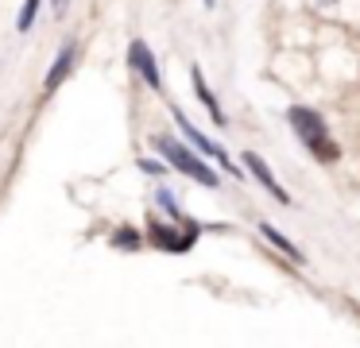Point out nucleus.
<instances>
[{
  "label": "nucleus",
  "mask_w": 360,
  "mask_h": 348,
  "mask_svg": "<svg viewBox=\"0 0 360 348\" xmlns=\"http://www.w3.org/2000/svg\"><path fill=\"white\" fill-rule=\"evenodd\" d=\"M35 15H39V0H24V12L16 15V27H20V31H32Z\"/></svg>",
  "instance_id": "obj_12"
},
{
  "label": "nucleus",
  "mask_w": 360,
  "mask_h": 348,
  "mask_svg": "<svg viewBox=\"0 0 360 348\" xmlns=\"http://www.w3.org/2000/svg\"><path fill=\"white\" fill-rule=\"evenodd\" d=\"M190 85H194L198 101H202V105H205V112L213 116V124H217V128H225V124H229V116L221 112L217 97H213V89H210V85H205V77H202V70H198V66H190Z\"/></svg>",
  "instance_id": "obj_8"
},
{
  "label": "nucleus",
  "mask_w": 360,
  "mask_h": 348,
  "mask_svg": "<svg viewBox=\"0 0 360 348\" xmlns=\"http://www.w3.org/2000/svg\"><path fill=\"white\" fill-rule=\"evenodd\" d=\"M140 170H143V174H163V162H155V159H140Z\"/></svg>",
  "instance_id": "obj_13"
},
{
  "label": "nucleus",
  "mask_w": 360,
  "mask_h": 348,
  "mask_svg": "<svg viewBox=\"0 0 360 348\" xmlns=\"http://www.w3.org/2000/svg\"><path fill=\"white\" fill-rule=\"evenodd\" d=\"M287 120H290V128H295V136L302 139L306 147H318V143H326L329 139V128H326V120H321L314 108H302V105H295V108H287Z\"/></svg>",
  "instance_id": "obj_3"
},
{
  "label": "nucleus",
  "mask_w": 360,
  "mask_h": 348,
  "mask_svg": "<svg viewBox=\"0 0 360 348\" xmlns=\"http://www.w3.org/2000/svg\"><path fill=\"white\" fill-rule=\"evenodd\" d=\"M205 4H210V8H213V4H217V0H205Z\"/></svg>",
  "instance_id": "obj_15"
},
{
  "label": "nucleus",
  "mask_w": 360,
  "mask_h": 348,
  "mask_svg": "<svg viewBox=\"0 0 360 348\" xmlns=\"http://www.w3.org/2000/svg\"><path fill=\"white\" fill-rule=\"evenodd\" d=\"M155 201L163 205V213L171 217V221H179V224H190V221H186V213L179 209V201H174V193H171V190H159V193H155Z\"/></svg>",
  "instance_id": "obj_11"
},
{
  "label": "nucleus",
  "mask_w": 360,
  "mask_h": 348,
  "mask_svg": "<svg viewBox=\"0 0 360 348\" xmlns=\"http://www.w3.org/2000/svg\"><path fill=\"white\" fill-rule=\"evenodd\" d=\"M63 8H66V0H55V15H63Z\"/></svg>",
  "instance_id": "obj_14"
},
{
  "label": "nucleus",
  "mask_w": 360,
  "mask_h": 348,
  "mask_svg": "<svg viewBox=\"0 0 360 348\" xmlns=\"http://www.w3.org/2000/svg\"><path fill=\"white\" fill-rule=\"evenodd\" d=\"M259 232H264V236H267V240H271V244H275V247H279V252H283V255H287V259H290V263H298V267H302V263H306V255H302V247H295V244H290V240H287V236H283V232H279V228H275V224H267V221H264V224H259Z\"/></svg>",
  "instance_id": "obj_9"
},
{
  "label": "nucleus",
  "mask_w": 360,
  "mask_h": 348,
  "mask_svg": "<svg viewBox=\"0 0 360 348\" xmlns=\"http://www.w3.org/2000/svg\"><path fill=\"white\" fill-rule=\"evenodd\" d=\"M151 143H155V151L163 155V159L171 162L174 170H182L186 178H194V182H202V186H217V170H213L210 162L202 159V155H194L190 147H182L179 139H171V136H151Z\"/></svg>",
  "instance_id": "obj_1"
},
{
  "label": "nucleus",
  "mask_w": 360,
  "mask_h": 348,
  "mask_svg": "<svg viewBox=\"0 0 360 348\" xmlns=\"http://www.w3.org/2000/svg\"><path fill=\"white\" fill-rule=\"evenodd\" d=\"M128 66H132L136 74L151 85V89H163V77H159L155 54H151V46L143 43V39H132V46H128Z\"/></svg>",
  "instance_id": "obj_5"
},
{
  "label": "nucleus",
  "mask_w": 360,
  "mask_h": 348,
  "mask_svg": "<svg viewBox=\"0 0 360 348\" xmlns=\"http://www.w3.org/2000/svg\"><path fill=\"white\" fill-rule=\"evenodd\" d=\"M244 167H248V170H252V174H256V182H259V186H264V190H267V193H271V198H275V201H279V205H295V198H290V193H287V190H283V186H279V182H275V174H271V167H267V162H264V159H259V155H256V151H248V155H244Z\"/></svg>",
  "instance_id": "obj_6"
},
{
  "label": "nucleus",
  "mask_w": 360,
  "mask_h": 348,
  "mask_svg": "<svg viewBox=\"0 0 360 348\" xmlns=\"http://www.w3.org/2000/svg\"><path fill=\"white\" fill-rule=\"evenodd\" d=\"M112 247H120V252H136V247H140V232L128 228V224H120V228L112 232Z\"/></svg>",
  "instance_id": "obj_10"
},
{
  "label": "nucleus",
  "mask_w": 360,
  "mask_h": 348,
  "mask_svg": "<svg viewBox=\"0 0 360 348\" xmlns=\"http://www.w3.org/2000/svg\"><path fill=\"white\" fill-rule=\"evenodd\" d=\"M171 112H174V124H179V128H182V136H186L190 143L198 147V151H202V155H210V159H217V162H221V167H225V170H229V174H233V178H244V170H240V167H233V159H229V155L221 151V147L213 143L210 136H205V131H198L194 124H190L186 116L179 112V108H171Z\"/></svg>",
  "instance_id": "obj_4"
},
{
  "label": "nucleus",
  "mask_w": 360,
  "mask_h": 348,
  "mask_svg": "<svg viewBox=\"0 0 360 348\" xmlns=\"http://www.w3.org/2000/svg\"><path fill=\"white\" fill-rule=\"evenodd\" d=\"M202 228H205V224H198V221L182 224V232L171 228V224H163V221H148V240L155 247H163V252H190L194 240L202 236Z\"/></svg>",
  "instance_id": "obj_2"
},
{
  "label": "nucleus",
  "mask_w": 360,
  "mask_h": 348,
  "mask_svg": "<svg viewBox=\"0 0 360 348\" xmlns=\"http://www.w3.org/2000/svg\"><path fill=\"white\" fill-rule=\"evenodd\" d=\"M74 58H78V46H74V43H66L63 51H58V58L51 62L47 77H43V89H47V93H55L58 85H63L66 77H70V70H74Z\"/></svg>",
  "instance_id": "obj_7"
}]
</instances>
